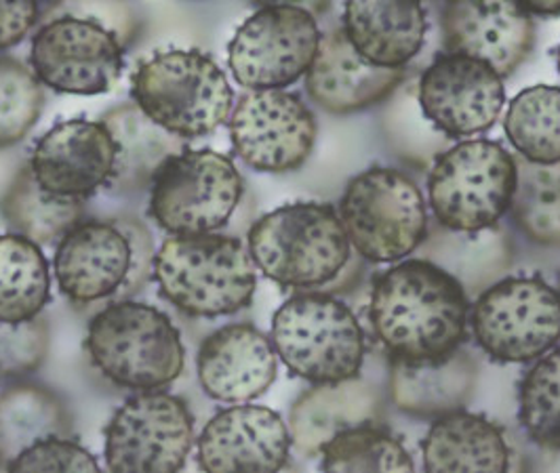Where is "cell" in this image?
Instances as JSON below:
<instances>
[{"label":"cell","instance_id":"obj_6","mask_svg":"<svg viewBox=\"0 0 560 473\" xmlns=\"http://www.w3.org/2000/svg\"><path fill=\"white\" fill-rule=\"evenodd\" d=\"M131 97L154 125L177 140L213 133L234 106L224 70L197 49H171L145 59L131 79Z\"/></svg>","mask_w":560,"mask_h":473},{"label":"cell","instance_id":"obj_27","mask_svg":"<svg viewBox=\"0 0 560 473\" xmlns=\"http://www.w3.org/2000/svg\"><path fill=\"white\" fill-rule=\"evenodd\" d=\"M70 434V417L54 391L22 383L0 393V463L30 446Z\"/></svg>","mask_w":560,"mask_h":473},{"label":"cell","instance_id":"obj_14","mask_svg":"<svg viewBox=\"0 0 560 473\" xmlns=\"http://www.w3.org/2000/svg\"><path fill=\"white\" fill-rule=\"evenodd\" d=\"M30 63L38 83L57 93L100 95L118 83L125 56L116 29L66 13L36 32Z\"/></svg>","mask_w":560,"mask_h":473},{"label":"cell","instance_id":"obj_19","mask_svg":"<svg viewBox=\"0 0 560 473\" xmlns=\"http://www.w3.org/2000/svg\"><path fill=\"white\" fill-rule=\"evenodd\" d=\"M443 34L448 54L478 59L500 79L527 59L535 43L533 17L521 2H448Z\"/></svg>","mask_w":560,"mask_h":473},{"label":"cell","instance_id":"obj_23","mask_svg":"<svg viewBox=\"0 0 560 473\" xmlns=\"http://www.w3.org/2000/svg\"><path fill=\"white\" fill-rule=\"evenodd\" d=\"M341 29L369 63L402 68L420 54L428 24L420 2H348Z\"/></svg>","mask_w":560,"mask_h":473},{"label":"cell","instance_id":"obj_28","mask_svg":"<svg viewBox=\"0 0 560 473\" xmlns=\"http://www.w3.org/2000/svg\"><path fill=\"white\" fill-rule=\"evenodd\" d=\"M49 299L51 272L40 247L20 234H0V322H30Z\"/></svg>","mask_w":560,"mask_h":473},{"label":"cell","instance_id":"obj_38","mask_svg":"<svg viewBox=\"0 0 560 473\" xmlns=\"http://www.w3.org/2000/svg\"><path fill=\"white\" fill-rule=\"evenodd\" d=\"M529 15L537 17H557L560 15V2H521Z\"/></svg>","mask_w":560,"mask_h":473},{"label":"cell","instance_id":"obj_25","mask_svg":"<svg viewBox=\"0 0 560 473\" xmlns=\"http://www.w3.org/2000/svg\"><path fill=\"white\" fill-rule=\"evenodd\" d=\"M477 379V363L457 350L432 363H394L390 391L398 411L413 417L441 418L470 402Z\"/></svg>","mask_w":560,"mask_h":473},{"label":"cell","instance_id":"obj_20","mask_svg":"<svg viewBox=\"0 0 560 473\" xmlns=\"http://www.w3.org/2000/svg\"><path fill=\"white\" fill-rule=\"evenodd\" d=\"M202 391L228 404H245L264 395L277 379V350L252 324H228L209 334L197 356Z\"/></svg>","mask_w":560,"mask_h":473},{"label":"cell","instance_id":"obj_29","mask_svg":"<svg viewBox=\"0 0 560 473\" xmlns=\"http://www.w3.org/2000/svg\"><path fill=\"white\" fill-rule=\"evenodd\" d=\"M505 135L532 165H560V88L535 84L521 91L505 111Z\"/></svg>","mask_w":560,"mask_h":473},{"label":"cell","instance_id":"obj_7","mask_svg":"<svg viewBox=\"0 0 560 473\" xmlns=\"http://www.w3.org/2000/svg\"><path fill=\"white\" fill-rule=\"evenodd\" d=\"M270 341L284 366L314 386L352 381L363 368V327L350 307L325 293L284 301L272 318Z\"/></svg>","mask_w":560,"mask_h":473},{"label":"cell","instance_id":"obj_30","mask_svg":"<svg viewBox=\"0 0 560 473\" xmlns=\"http://www.w3.org/2000/svg\"><path fill=\"white\" fill-rule=\"evenodd\" d=\"M2 215L15 227V234L40 247L61 240L83 222L84 202L47 194L34 181L30 167H24L2 198Z\"/></svg>","mask_w":560,"mask_h":473},{"label":"cell","instance_id":"obj_32","mask_svg":"<svg viewBox=\"0 0 560 473\" xmlns=\"http://www.w3.org/2000/svg\"><path fill=\"white\" fill-rule=\"evenodd\" d=\"M510 209L516 225L533 243L560 247V165H518Z\"/></svg>","mask_w":560,"mask_h":473},{"label":"cell","instance_id":"obj_35","mask_svg":"<svg viewBox=\"0 0 560 473\" xmlns=\"http://www.w3.org/2000/svg\"><path fill=\"white\" fill-rule=\"evenodd\" d=\"M49 352V324L45 318L9 324L0 322V377L34 373Z\"/></svg>","mask_w":560,"mask_h":473},{"label":"cell","instance_id":"obj_40","mask_svg":"<svg viewBox=\"0 0 560 473\" xmlns=\"http://www.w3.org/2000/svg\"><path fill=\"white\" fill-rule=\"evenodd\" d=\"M559 72H560V47H559Z\"/></svg>","mask_w":560,"mask_h":473},{"label":"cell","instance_id":"obj_26","mask_svg":"<svg viewBox=\"0 0 560 473\" xmlns=\"http://www.w3.org/2000/svg\"><path fill=\"white\" fill-rule=\"evenodd\" d=\"M102 122L113 133L118 154L113 181L114 192H133L152 184L159 168L184 152V140H177L154 125L136 104H125L108 111Z\"/></svg>","mask_w":560,"mask_h":473},{"label":"cell","instance_id":"obj_17","mask_svg":"<svg viewBox=\"0 0 560 473\" xmlns=\"http://www.w3.org/2000/svg\"><path fill=\"white\" fill-rule=\"evenodd\" d=\"M116 154V141L102 120L74 118L40 138L28 167L47 194L84 202L110 186Z\"/></svg>","mask_w":560,"mask_h":473},{"label":"cell","instance_id":"obj_18","mask_svg":"<svg viewBox=\"0 0 560 473\" xmlns=\"http://www.w3.org/2000/svg\"><path fill=\"white\" fill-rule=\"evenodd\" d=\"M291 434L268 406L238 404L211 418L197 440L202 473H279L289 465Z\"/></svg>","mask_w":560,"mask_h":473},{"label":"cell","instance_id":"obj_34","mask_svg":"<svg viewBox=\"0 0 560 473\" xmlns=\"http://www.w3.org/2000/svg\"><path fill=\"white\" fill-rule=\"evenodd\" d=\"M45 104L43 86L22 61L0 57V147L24 140Z\"/></svg>","mask_w":560,"mask_h":473},{"label":"cell","instance_id":"obj_24","mask_svg":"<svg viewBox=\"0 0 560 473\" xmlns=\"http://www.w3.org/2000/svg\"><path fill=\"white\" fill-rule=\"evenodd\" d=\"M425 473H508L510 446L504 431L489 418L451 413L436 418L423 442Z\"/></svg>","mask_w":560,"mask_h":473},{"label":"cell","instance_id":"obj_5","mask_svg":"<svg viewBox=\"0 0 560 473\" xmlns=\"http://www.w3.org/2000/svg\"><path fill=\"white\" fill-rule=\"evenodd\" d=\"M255 268L284 288L331 286L350 261V240L336 209L320 202L284 204L249 229Z\"/></svg>","mask_w":560,"mask_h":473},{"label":"cell","instance_id":"obj_16","mask_svg":"<svg viewBox=\"0 0 560 473\" xmlns=\"http://www.w3.org/2000/svg\"><path fill=\"white\" fill-rule=\"evenodd\" d=\"M420 106L447 138H468L491 129L504 110L502 79L472 57L441 56L421 76Z\"/></svg>","mask_w":560,"mask_h":473},{"label":"cell","instance_id":"obj_41","mask_svg":"<svg viewBox=\"0 0 560 473\" xmlns=\"http://www.w3.org/2000/svg\"><path fill=\"white\" fill-rule=\"evenodd\" d=\"M559 295H560V293H559Z\"/></svg>","mask_w":560,"mask_h":473},{"label":"cell","instance_id":"obj_36","mask_svg":"<svg viewBox=\"0 0 560 473\" xmlns=\"http://www.w3.org/2000/svg\"><path fill=\"white\" fill-rule=\"evenodd\" d=\"M4 473H102V468L84 446L63 436L30 446L7 465Z\"/></svg>","mask_w":560,"mask_h":473},{"label":"cell","instance_id":"obj_21","mask_svg":"<svg viewBox=\"0 0 560 473\" xmlns=\"http://www.w3.org/2000/svg\"><path fill=\"white\" fill-rule=\"evenodd\" d=\"M405 76L402 68H380L354 51L343 29L320 38L318 54L306 74L310 97L327 111L364 110L386 99Z\"/></svg>","mask_w":560,"mask_h":473},{"label":"cell","instance_id":"obj_39","mask_svg":"<svg viewBox=\"0 0 560 473\" xmlns=\"http://www.w3.org/2000/svg\"><path fill=\"white\" fill-rule=\"evenodd\" d=\"M279 473H298V472H295V470H293V468H289V465H287V468H284V470H282V472H279Z\"/></svg>","mask_w":560,"mask_h":473},{"label":"cell","instance_id":"obj_10","mask_svg":"<svg viewBox=\"0 0 560 473\" xmlns=\"http://www.w3.org/2000/svg\"><path fill=\"white\" fill-rule=\"evenodd\" d=\"M243 190V177L228 156L186 147L154 175L148 213L173 236L215 234L234 215Z\"/></svg>","mask_w":560,"mask_h":473},{"label":"cell","instance_id":"obj_31","mask_svg":"<svg viewBox=\"0 0 560 473\" xmlns=\"http://www.w3.org/2000/svg\"><path fill=\"white\" fill-rule=\"evenodd\" d=\"M320 457L323 473H416L407 448L377 425L339 434L320 450Z\"/></svg>","mask_w":560,"mask_h":473},{"label":"cell","instance_id":"obj_9","mask_svg":"<svg viewBox=\"0 0 560 473\" xmlns=\"http://www.w3.org/2000/svg\"><path fill=\"white\" fill-rule=\"evenodd\" d=\"M339 220L350 247L366 261L394 263L428 238V211L420 188L396 168L357 175L339 200Z\"/></svg>","mask_w":560,"mask_h":473},{"label":"cell","instance_id":"obj_2","mask_svg":"<svg viewBox=\"0 0 560 473\" xmlns=\"http://www.w3.org/2000/svg\"><path fill=\"white\" fill-rule=\"evenodd\" d=\"M154 255L152 236L136 217L83 220L59 240L54 272L72 304L125 301L152 276Z\"/></svg>","mask_w":560,"mask_h":473},{"label":"cell","instance_id":"obj_4","mask_svg":"<svg viewBox=\"0 0 560 473\" xmlns=\"http://www.w3.org/2000/svg\"><path fill=\"white\" fill-rule=\"evenodd\" d=\"M95 368L125 390L159 391L186 366L179 329L165 311L140 301H113L97 311L84 339Z\"/></svg>","mask_w":560,"mask_h":473},{"label":"cell","instance_id":"obj_12","mask_svg":"<svg viewBox=\"0 0 560 473\" xmlns=\"http://www.w3.org/2000/svg\"><path fill=\"white\" fill-rule=\"evenodd\" d=\"M472 333L495 363H532L560 341V295L541 279L489 286L472 309Z\"/></svg>","mask_w":560,"mask_h":473},{"label":"cell","instance_id":"obj_11","mask_svg":"<svg viewBox=\"0 0 560 473\" xmlns=\"http://www.w3.org/2000/svg\"><path fill=\"white\" fill-rule=\"evenodd\" d=\"M104 440L110 473H179L195 445V417L177 395L141 391L116 409Z\"/></svg>","mask_w":560,"mask_h":473},{"label":"cell","instance_id":"obj_15","mask_svg":"<svg viewBox=\"0 0 560 473\" xmlns=\"http://www.w3.org/2000/svg\"><path fill=\"white\" fill-rule=\"evenodd\" d=\"M230 141L247 167L291 173L306 165L316 141L308 106L287 91H252L230 118Z\"/></svg>","mask_w":560,"mask_h":473},{"label":"cell","instance_id":"obj_3","mask_svg":"<svg viewBox=\"0 0 560 473\" xmlns=\"http://www.w3.org/2000/svg\"><path fill=\"white\" fill-rule=\"evenodd\" d=\"M257 268L249 247L224 234L173 236L154 255L163 299L195 318H222L252 306Z\"/></svg>","mask_w":560,"mask_h":473},{"label":"cell","instance_id":"obj_33","mask_svg":"<svg viewBox=\"0 0 560 473\" xmlns=\"http://www.w3.org/2000/svg\"><path fill=\"white\" fill-rule=\"evenodd\" d=\"M518 421L535 445L560 448V350L548 352L523 377Z\"/></svg>","mask_w":560,"mask_h":473},{"label":"cell","instance_id":"obj_1","mask_svg":"<svg viewBox=\"0 0 560 473\" xmlns=\"http://www.w3.org/2000/svg\"><path fill=\"white\" fill-rule=\"evenodd\" d=\"M468 309L459 280L428 259H409L373 282L369 318L394 363L420 364L459 350Z\"/></svg>","mask_w":560,"mask_h":473},{"label":"cell","instance_id":"obj_37","mask_svg":"<svg viewBox=\"0 0 560 473\" xmlns=\"http://www.w3.org/2000/svg\"><path fill=\"white\" fill-rule=\"evenodd\" d=\"M36 2H0V49L20 45L38 20Z\"/></svg>","mask_w":560,"mask_h":473},{"label":"cell","instance_id":"obj_8","mask_svg":"<svg viewBox=\"0 0 560 473\" xmlns=\"http://www.w3.org/2000/svg\"><path fill=\"white\" fill-rule=\"evenodd\" d=\"M518 163L498 141H464L447 150L428 175V200L451 232L495 227L512 206Z\"/></svg>","mask_w":560,"mask_h":473},{"label":"cell","instance_id":"obj_13","mask_svg":"<svg viewBox=\"0 0 560 473\" xmlns=\"http://www.w3.org/2000/svg\"><path fill=\"white\" fill-rule=\"evenodd\" d=\"M320 29L308 9L268 4L245 20L228 45L234 81L249 91H282L308 74Z\"/></svg>","mask_w":560,"mask_h":473},{"label":"cell","instance_id":"obj_22","mask_svg":"<svg viewBox=\"0 0 560 473\" xmlns=\"http://www.w3.org/2000/svg\"><path fill=\"white\" fill-rule=\"evenodd\" d=\"M380 415L382 400L364 381L316 386L291 409V442L302 454L316 457L339 434L373 425Z\"/></svg>","mask_w":560,"mask_h":473}]
</instances>
